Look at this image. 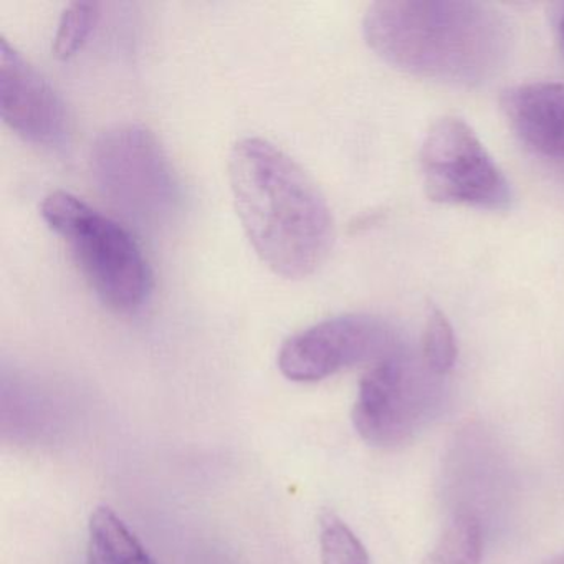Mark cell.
<instances>
[{"instance_id":"8fae6325","label":"cell","mask_w":564,"mask_h":564,"mask_svg":"<svg viewBox=\"0 0 564 564\" xmlns=\"http://www.w3.org/2000/svg\"><path fill=\"white\" fill-rule=\"evenodd\" d=\"M484 536L475 514L462 511L452 518L422 564H480Z\"/></svg>"},{"instance_id":"52a82bcc","label":"cell","mask_w":564,"mask_h":564,"mask_svg":"<svg viewBox=\"0 0 564 564\" xmlns=\"http://www.w3.org/2000/svg\"><path fill=\"white\" fill-rule=\"evenodd\" d=\"M395 348L388 323L349 313L315 323L283 341L279 369L295 382H318L343 369L378 361Z\"/></svg>"},{"instance_id":"9c48e42d","label":"cell","mask_w":564,"mask_h":564,"mask_svg":"<svg viewBox=\"0 0 564 564\" xmlns=\"http://www.w3.org/2000/svg\"><path fill=\"white\" fill-rule=\"evenodd\" d=\"M501 110L528 147L564 160V85L543 82L510 88L501 97Z\"/></svg>"},{"instance_id":"5bb4252c","label":"cell","mask_w":564,"mask_h":564,"mask_svg":"<svg viewBox=\"0 0 564 564\" xmlns=\"http://www.w3.org/2000/svg\"><path fill=\"white\" fill-rule=\"evenodd\" d=\"M100 15V4L97 2H72L65 8L55 32L54 51L55 57L68 58L82 47L91 29L97 24Z\"/></svg>"},{"instance_id":"8992f818","label":"cell","mask_w":564,"mask_h":564,"mask_svg":"<svg viewBox=\"0 0 564 564\" xmlns=\"http://www.w3.org/2000/svg\"><path fill=\"white\" fill-rule=\"evenodd\" d=\"M424 362L395 346L372 362L359 382L352 424L372 447L392 448L408 442L424 421L431 402Z\"/></svg>"},{"instance_id":"30bf717a","label":"cell","mask_w":564,"mask_h":564,"mask_svg":"<svg viewBox=\"0 0 564 564\" xmlns=\"http://www.w3.org/2000/svg\"><path fill=\"white\" fill-rule=\"evenodd\" d=\"M88 564H156V561L120 514L110 507H98L88 523Z\"/></svg>"},{"instance_id":"4fadbf2b","label":"cell","mask_w":564,"mask_h":564,"mask_svg":"<svg viewBox=\"0 0 564 564\" xmlns=\"http://www.w3.org/2000/svg\"><path fill=\"white\" fill-rule=\"evenodd\" d=\"M457 361V343L451 322L441 310L432 308L422 335V362L432 376H445Z\"/></svg>"},{"instance_id":"7a4b0ae2","label":"cell","mask_w":564,"mask_h":564,"mask_svg":"<svg viewBox=\"0 0 564 564\" xmlns=\"http://www.w3.org/2000/svg\"><path fill=\"white\" fill-rule=\"evenodd\" d=\"M369 47L405 74L444 84H484L511 48L507 19L468 0H381L362 21Z\"/></svg>"},{"instance_id":"3957f363","label":"cell","mask_w":564,"mask_h":564,"mask_svg":"<svg viewBox=\"0 0 564 564\" xmlns=\"http://www.w3.org/2000/svg\"><path fill=\"white\" fill-rule=\"evenodd\" d=\"M41 216L67 242L82 275L105 306L131 315L148 302L153 290L150 263L117 220L67 191L45 196Z\"/></svg>"},{"instance_id":"9a60e30c","label":"cell","mask_w":564,"mask_h":564,"mask_svg":"<svg viewBox=\"0 0 564 564\" xmlns=\"http://www.w3.org/2000/svg\"><path fill=\"white\" fill-rule=\"evenodd\" d=\"M543 564H564V554H561V556L553 557V560L544 561Z\"/></svg>"},{"instance_id":"5b68a950","label":"cell","mask_w":564,"mask_h":564,"mask_svg":"<svg viewBox=\"0 0 564 564\" xmlns=\"http://www.w3.org/2000/svg\"><path fill=\"white\" fill-rule=\"evenodd\" d=\"M421 171L427 197L452 206L505 210L513 193L477 134L458 118L432 124L421 148Z\"/></svg>"},{"instance_id":"2e32d148","label":"cell","mask_w":564,"mask_h":564,"mask_svg":"<svg viewBox=\"0 0 564 564\" xmlns=\"http://www.w3.org/2000/svg\"><path fill=\"white\" fill-rule=\"evenodd\" d=\"M560 32H561V42H563V47H564V11H563V15H561Z\"/></svg>"},{"instance_id":"6da1fadb","label":"cell","mask_w":564,"mask_h":564,"mask_svg":"<svg viewBox=\"0 0 564 564\" xmlns=\"http://www.w3.org/2000/svg\"><path fill=\"white\" fill-rule=\"evenodd\" d=\"M229 181L247 239L276 275L305 279L332 252L335 223L315 181L276 144L247 137L229 154Z\"/></svg>"},{"instance_id":"277c9868","label":"cell","mask_w":564,"mask_h":564,"mask_svg":"<svg viewBox=\"0 0 564 564\" xmlns=\"http://www.w3.org/2000/svg\"><path fill=\"white\" fill-rule=\"evenodd\" d=\"M90 171L111 206L144 226H160L176 213L181 187L160 140L140 123L105 128L90 150Z\"/></svg>"},{"instance_id":"ba28073f","label":"cell","mask_w":564,"mask_h":564,"mask_svg":"<svg viewBox=\"0 0 564 564\" xmlns=\"http://www.w3.org/2000/svg\"><path fill=\"white\" fill-rule=\"evenodd\" d=\"M0 113L15 133L39 147H55L67 133L64 101L6 39H0Z\"/></svg>"},{"instance_id":"7c38bea8","label":"cell","mask_w":564,"mask_h":564,"mask_svg":"<svg viewBox=\"0 0 564 564\" xmlns=\"http://www.w3.org/2000/svg\"><path fill=\"white\" fill-rule=\"evenodd\" d=\"M319 554L323 564H371L365 544L332 511L319 517Z\"/></svg>"}]
</instances>
